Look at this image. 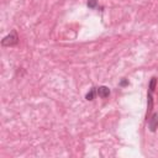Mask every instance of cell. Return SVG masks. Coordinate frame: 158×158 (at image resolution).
<instances>
[{
  "label": "cell",
  "mask_w": 158,
  "mask_h": 158,
  "mask_svg": "<svg viewBox=\"0 0 158 158\" xmlns=\"http://www.w3.org/2000/svg\"><path fill=\"white\" fill-rule=\"evenodd\" d=\"M96 93H98V95L100 96V98H102V99H105V98H109V95H110V89L107 88V86H99V88H96Z\"/></svg>",
  "instance_id": "cell-3"
},
{
  "label": "cell",
  "mask_w": 158,
  "mask_h": 158,
  "mask_svg": "<svg viewBox=\"0 0 158 158\" xmlns=\"http://www.w3.org/2000/svg\"><path fill=\"white\" fill-rule=\"evenodd\" d=\"M98 5V0H88V6L90 9H95Z\"/></svg>",
  "instance_id": "cell-6"
},
{
  "label": "cell",
  "mask_w": 158,
  "mask_h": 158,
  "mask_svg": "<svg viewBox=\"0 0 158 158\" xmlns=\"http://www.w3.org/2000/svg\"><path fill=\"white\" fill-rule=\"evenodd\" d=\"M156 85H157V78H152L151 79V81H149V88H148V91H154V89H156Z\"/></svg>",
  "instance_id": "cell-5"
},
{
  "label": "cell",
  "mask_w": 158,
  "mask_h": 158,
  "mask_svg": "<svg viewBox=\"0 0 158 158\" xmlns=\"http://www.w3.org/2000/svg\"><path fill=\"white\" fill-rule=\"evenodd\" d=\"M19 43V36L16 33V31H12L10 35L5 36L1 41V44L4 47H12V46H16Z\"/></svg>",
  "instance_id": "cell-1"
},
{
  "label": "cell",
  "mask_w": 158,
  "mask_h": 158,
  "mask_svg": "<svg viewBox=\"0 0 158 158\" xmlns=\"http://www.w3.org/2000/svg\"><path fill=\"white\" fill-rule=\"evenodd\" d=\"M148 127L152 132H154L158 128V114H153L149 118H148Z\"/></svg>",
  "instance_id": "cell-2"
},
{
  "label": "cell",
  "mask_w": 158,
  "mask_h": 158,
  "mask_svg": "<svg viewBox=\"0 0 158 158\" xmlns=\"http://www.w3.org/2000/svg\"><path fill=\"white\" fill-rule=\"evenodd\" d=\"M127 84H128L127 80H122V81H121V85H122V86H125V85H127Z\"/></svg>",
  "instance_id": "cell-7"
},
{
  "label": "cell",
  "mask_w": 158,
  "mask_h": 158,
  "mask_svg": "<svg viewBox=\"0 0 158 158\" xmlns=\"http://www.w3.org/2000/svg\"><path fill=\"white\" fill-rule=\"evenodd\" d=\"M98 95V93H96V88H91L90 90H89V93L85 95V99L86 100H89V101H91V100H94V98Z\"/></svg>",
  "instance_id": "cell-4"
}]
</instances>
